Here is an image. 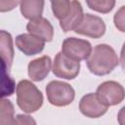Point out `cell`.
<instances>
[{"mask_svg":"<svg viewBox=\"0 0 125 125\" xmlns=\"http://www.w3.org/2000/svg\"><path fill=\"white\" fill-rule=\"evenodd\" d=\"M0 52L2 71L9 72L14 60V47L12 35L6 30H1L0 32Z\"/></svg>","mask_w":125,"mask_h":125,"instance_id":"cell-12","label":"cell"},{"mask_svg":"<svg viewBox=\"0 0 125 125\" xmlns=\"http://www.w3.org/2000/svg\"><path fill=\"white\" fill-rule=\"evenodd\" d=\"M13 125H37L35 119L28 114H18L14 121Z\"/></svg>","mask_w":125,"mask_h":125,"instance_id":"cell-19","label":"cell"},{"mask_svg":"<svg viewBox=\"0 0 125 125\" xmlns=\"http://www.w3.org/2000/svg\"><path fill=\"white\" fill-rule=\"evenodd\" d=\"M86 63L91 73L97 76H104L109 74L118 65L119 60L111 46L99 44L94 47Z\"/></svg>","mask_w":125,"mask_h":125,"instance_id":"cell-1","label":"cell"},{"mask_svg":"<svg viewBox=\"0 0 125 125\" xmlns=\"http://www.w3.org/2000/svg\"><path fill=\"white\" fill-rule=\"evenodd\" d=\"M14 105L10 100L2 99L1 101V117L0 125H13L14 117Z\"/></svg>","mask_w":125,"mask_h":125,"instance_id":"cell-15","label":"cell"},{"mask_svg":"<svg viewBox=\"0 0 125 125\" xmlns=\"http://www.w3.org/2000/svg\"><path fill=\"white\" fill-rule=\"evenodd\" d=\"M52 66V61L49 56H43L35 59L29 62L27 65L28 77L34 82L42 81L48 76Z\"/></svg>","mask_w":125,"mask_h":125,"instance_id":"cell-11","label":"cell"},{"mask_svg":"<svg viewBox=\"0 0 125 125\" xmlns=\"http://www.w3.org/2000/svg\"><path fill=\"white\" fill-rule=\"evenodd\" d=\"M119 63H120V65H121L122 71L125 73V42L123 43L122 48H121V52H120V61H119Z\"/></svg>","mask_w":125,"mask_h":125,"instance_id":"cell-22","label":"cell"},{"mask_svg":"<svg viewBox=\"0 0 125 125\" xmlns=\"http://www.w3.org/2000/svg\"><path fill=\"white\" fill-rule=\"evenodd\" d=\"M17 104L25 113L36 112L43 104V94L29 80H21L16 89Z\"/></svg>","mask_w":125,"mask_h":125,"instance_id":"cell-2","label":"cell"},{"mask_svg":"<svg viewBox=\"0 0 125 125\" xmlns=\"http://www.w3.org/2000/svg\"><path fill=\"white\" fill-rule=\"evenodd\" d=\"M26 29L29 34L43 40L44 42H51L53 40L54 27L52 23L43 17L29 21L26 24Z\"/></svg>","mask_w":125,"mask_h":125,"instance_id":"cell-10","label":"cell"},{"mask_svg":"<svg viewBox=\"0 0 125 125\" xmlns=\"http://www.w3.org/2000/svg\"><path fill=\"white\" fill-rule=\"evenodd\" d=\"M52 71L55 76L66 80H72L77 77L80 71V62H74L59 52L53 62Z\"/></svg>","mask_w":125,"mask_h":125,"instance_id":"cell-6","label":"cell"},{"mask_svg":"<svg viewBox=\"0 0 125 125\" xmlns=\"http://www.w3.org/2000/svg\"><path fill=\"white\" fill-rule=\"evenodd\" d=\"M114 26L121 32L125 33V5L121 6L113 16Z\"/></svg>","mask_w":125,"mask_h":125,"instance_id":"cell-18","label":"cell"},{"mask_svg":"<svg viewBox=\"0 0 125 125\" xmlns=\"http://www.w3.org/2000/svg\"><path fill=\"white\" fill-rule=\"evenodd\" d=\"M92 45L88 40L76 37H67L62 41V53L68 59L80 62L87 61L92 54Z\"/></svg>","mask_w":125,"mask_h":125,"instance_id":"cell-4","label":"cell"},{"mask_svg":"<svg viewBox=\"0 0 125 125\" xmlns=\"http://www.w3.org/2000/svg\"><path fill=\"white\" fill-rule=\"evenodd\" d=\"M45 90L48 102L55 106H66L70 104L75 98V91L72 86L63 81H50Z\"/></svg>","mask_w":125,"mask_h":125,"instance_id":"cell-3","label":"cell"},{"mask_svg":"<svg viewBox=\"0 0 125 125\" xmlns=\"http://www.w3.org/2000/svg\"><path fill=\"white\" fill-rule=\"evenodd\" d=\"M19 1H1L0 2V11L1 12H7L13 10L17 5H19Z\"/></svg>","mask_w":125,"mask_h":125,"instance_id":"cell-20","label":"cell"},{"mask_svg":"<svg viewBox=\"0 0 125 125\" xmlns=\"http://www.w3.org/2000/svg\"><path fill=\"white\" fill-rule=\"evenodd\" d=\"M86 4L93 11H96L102 14H107L114 8L115 1L114 0H87Z\"/></svg>","mask_w":125,"mask_h":125,"instance_id":"cell-16","label":"cell"},{"mask_svg":"<svg viewBox=\"0 0 125 125\" xmlns=\"http://www.w3.org/2000/svg\"><path fill=\"white\" fill-rule=\"evenodd\" d=\"M44 5L43 0H22L20 2V10L23 18L32 21L42 17Z\"/></svg>","mask_w":125,"mask_h":125,"instance_id":"cell-13","label":"cell"},{"mask_svg":"<svg viewBox=\"0 0 125 125\" xmlns=\"http://www.w3.org/2000/svg\"><path fill=\"white\" fill-rule=\"evenodd\" d=\"M51 8L56 19L59 22L64 21L72 11V0H62V1H51Z\"/></svg>","mask_w":125,"mask_h":125,"instance_id":"cell-14","label":"cell"},{"mask_svg":"<svg viewBox=\"0 0 125 125\" xmlns=\"http://www.w3.org/2000/svg\"><path fill=\"white\" fill-rule=\"evenodd\" d=\"M108 105L97 93L84 95L79 102L80 112L89 118H99L106 113Z\"/></svg>","mask_w":125,"mask_h":125,"instance_id":"cell-5","label":"cell"},{"mask_svg":"<svg viewBox=\"0 0 125 125\" xmlns=\"http://www.w3.org/2000/svg\"><path fill=\"white\" fill-rule=\"evenodd\" d=\"M15 89H17V87H15L14 79L11 78L7 72L2 71V99L7 96L13 95Z\"/></svg>","mask_w":125,"mask_h":125,"instance_id":"cell-17","label":"cell"},{"mask_svg":"<svg viewBox=\"0 0 125 125\" xmlns=\"http://www.w3.org/2000/svg\"><path fill=\"white\" fill-rule=\"evenodd\" d=\"M117 121L119 125H125V105L119 109L117 114Z\"/></svg>","mask_w":125,"mask_h":125,"instance_id":"cell-21","label":"cell"},{"mask_svg":"<svg viewBox=\"0 0 125 125\" xmlns=\"http://www.w3.org/2000/svg\"><path fill=\"white\" fill-rule=\"evenodd\" d=\"M17 48L25 56H34L40 54L45 47V42L29 33H22L16 37Z\"/></svg>","mask_w":125,"mask_h":125,"instance_id":"cell-9","label":"cell"},{"mask_svg":"<svg viewBox=\"0 0 125 125\" xmlns=\"http://www.w3.org/2000/svg\"><path fill=\"white\" fill-rule=\"evenodd\" d=\"M108 106L119 104L125 99L124 87L116 81H104L101 83L96 92Z\"/></svg>","mask_w":125,"mask_h":125,"instance_id":"cell-7","label":"cell"},{"mask_svg":"<svg viewBox=\"0 0 125 125\" xmlns=\"http://www.w3.org/2000/svg\"><path fill=\"white\" fill-rule=\"evenodd\" d=\"M105 28V23L102 18L92 14H84L80 24L74 31L77 34L91 38H100L104 34Z\"/></svg>","mask_w":125,"mask_h":125,"instance_id":"cell-8","label":"cell"}]
</instances>
